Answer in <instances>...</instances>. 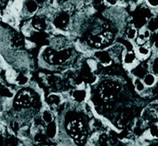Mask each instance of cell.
I'll use <instances>...</instances> for the list:
<instances>
[{"instance_id":"cell-1","label":"cell","mask_w":158,"mask_h":146,"mask_svg":"<svg viewBox=\"0 0 158 146\" xmlns=\"http://www.w3.org/2000/svg\"><path fill=\"white\" fill-rule=\"evenodd\" d=\"M73 55V50L69 48L56 50L52 48H46L43 51L44 61L50 65H62L68 62Z\"/></svg>"},{"instance_id":"cell-2","label":"cell","mask_w":158,"mask_h":146,"mask_svg":"<svg viewBox=\"0 0 158 146\" xmlns=\"http://www.w3.org/2000/svg\"><path fill=\"white\" fill-rule=\"evenodd\" d=\"M67 131L78 146H83L87 138V131L84 121L81 119H73L67 124Z\"/></svg>"},{"instance_id":"cell-3","label":"cell","mask_w":158,"mask_h":146,"mask_svg":"<svg viewBox=\"0 0 158 146\" xmlns=\"http://www.w3.org/2000/svg\"><path fill=\"white\" fill-rule=\"evenodd\" d=\"M121 86L115 81L106 80L101 83L98 88V95L100 99L105 102L113 101L119 94Z\"/></svg>"},{"instance_id":"cell-4","label":"cell","mask_w":158,"mask_h":146,"mask_svg":"<svg viewBox=\"0 0 158 146\" xmlns=\"http://www.w3.org/2000/svg\"><path fill=\"white\" fill-rule=\"evenodd\" d=\"M35 103L34 94L28 89H22L17 94L13 100L14 107L17 111L30 107Z\"/></svg>"},{"instance_id":"cell-5","label":"cell","mask_w":158,"mask_h":146,"mask_svg":"<svg viewBox=\"0 0 158 146\" xmlns=\"http://www.w3.org/2000/svg\"><path fill=\"white\" fill-rule=\"evenodd\" d=\"M52 26L59 31H67L71 25V15L68 10L57 11L53 17Z\"/></svg>"},{"instance_id":"cell-6","label":"cell","mask_w":158,"mask_h":146,"mask_svg":"<svg viewBox=\"0 0 158 146\" xmlns=\"http://www.w3.org/2000/svg\"><path fill=\"white\" fill-rule=\"evenodd\" d=\"M49 25H51V23L48 21V17L42 13H37L35 16H33L30 23V26L31 27V29L35 31H39V32L48 30L49 28Z\"/></svg>"},{"instance_id":"cell-7","label":"cell","mask_w":158,"mask_h":146,"mask_svg":"<svg viewBox=\"0 0 158 146\" xmlns=\"http://www.w3.org/2000/svg\"><path fill=\"white\" fill-rule=\"evenodd\" d=\"M94 56L95 60L104 67L110 66L113 61V58L108 49H103L102 48V49L96 50L94 52Z\"/></svg>"},{"instance_id":"cell-8","label":"cell","mask_w":158,"mask_h":146,"mask_svg":"<svg viewBox=\"0 0 158 146\" xmlns=\"http://www.w3.org/2000/svg\"><path fill=\"white\" fill-rule=\"evenodd\" d=\"M122 61L125 68H127L130 70L134 68L136 65L139 62V60L137 59V55L134 51V49H125L122 56Z\"/></svg>"},{"instance_id":"cell-9","label":"cell","mask_w":158,"mask_h":146,"mask_svg":"<svg viewBox=\"0 0 158 146\" xmlns=\"http://www.w3.org/2000/svg\"><path fill=\"white\" fill-rule=\"evenodd\" d=\"M22 12L27 17H33L37 14L39 10V4L37 0H24L22 4Z\"/></svg>"},{"instance_id":"cell-10","label":"cell","mask_w":158,"mask_h":146,"mask_svg":"<svg viewBox=\"0 0 158 146\" xmlns=\"http://www.w3.org/2000/svg\"><path fill=\"white\" fill-rule=\"evenodd\" d=\"M134 51L136 53L137 59L139 60V61L140 60L144 61L152 56V48L150 47L149 43L145 44V45L136 46L134 48Z\"/></svg>"},{"instance_id":"cell-11","label":"cell","mask_w":158,"mask_h":146,"mask_svg":"<svg viewBox=\"0 0 158 146\" xmlns=\"http://www.w3.org/2000/svg\"><path fill=\"white\" fill-rule=\"evenodd\" d=\"M151 36H152V33L144 26L140 30H138V35L134 43L136 44V46L145 45L150 43Z\"/></svg>"},{"instance_id":"cell-12","label":"cell","mask_w":158,"mask_h":146,"mask_svg":"<svg viewBox=\"0 0 158 146\" xmlns=\"http://www.w3.org/2000/svg\"><path fill=\"white\" fill-rule=\"evenodd\" d=\"M141 120L144 124H154L155 121L157 120L156 109L150 106L144 108L141 113Z\"/></svg>"},{"instance_id":"cell-13","label":"cell","mask_w":158,"mask_h":146,"mask_svg":"<svg viewBox=\"0 0 158 146\" xmlns=\"http://www.w3.org/2000/svg\"><path fill=\"white\" fill-rule=\"evenodd\" d=\"M150 72V69H149V63H145V62H138L134 68L131 69V73L133 75L134 78H139V79H143V77L145 75L146 73Z\"/></svg>"},{"instance_id":"cell-14","label":"cell","mask_w":158,"mask_h":146,"mask_svg":"<svg viewBox=\"0 0 158 146\" xmlns=\"http://www.w3.org/2000/svg\"><path fill=\"white\" fill-rule=\"evenodd\" d=\"M158 78L155 75L154 73H152L151 72H148L146 73L145 75L143 77L142 81L143 82V84L145 85L147 88H150V87H153V86L156 84L157 82Z\"/></svg>"},{"instance_id":"cell-15","label":"cell","mask_w":158,"mask_h":146,"mask_svg":"<svg viewBox=\"0 0 158 146\" xmlns=\"http://www.w3.org/2000/svg\"><path fill=\"white\" fill-rule=\"evenodd\" d=\"M48 106L51 108H57L59 107L60 104H61V97L59 94H49L46 99Z\"/></svg>"},{"instance_id":"cell-16","label":"cell","mask_w":158,"mask_h":146,"mask_svg":"<svg viewBox=\"0 0 158 146\" xmlns=\"http://www.w3.org/2000/svg\"><path fill=\"white\" fill-rule=\"evenodd\" d=\"M58 132V127L56 121L54 120L51 123L46 125V129H45V136L48 138H55Z\"/></svg>"},{"instance_id":"cell-17","label":"cell","mask_w":158,"mask_h":146,"mask_svg":"<svg viewBox=\"0 0 158 146\" xmlns=\"http://www.w3.org/2000/svg\"><path fill=\"white\" fill-rule=\"evenodd\" d=\"M137 35H138V30L135 26H133L132 24L129 25L127 27V29L125 30V32H124L125 39L129 42H135Z\"/></svg>"},{"instance_id":"cell-18","label":"cell","mask_w":158,"mask_h":146,"mask_svg":"<svg viewBox=\"0 0 158 146\" xmlns=\"http://www.w3.org/2000/svg\"><path fill=\"white\" fill-rule=\"evenodd\" d=\"M145 27L150 30V32L153 34L156 31L158 30V15L154 14L151 17L148 19V21L146 23Z\"/></svg>"},{"instance_id":"cell-19","label":"cell","mask_w":158,"mask_h":146,"mask_svg":"<svg viewBox=\"0 0 158 146\" xmlns=\"http://www.w3.org/2000/svg\"><path fill=\"white\" fill-rule=\"evenodd\" d=\"M86 95H87V94H86L85 89H83V88H77V89L73 91L72 98L78 103H81V102H83V101L85 100Z\"/></svg>"},{"instance_id":"cell-20","label":"cell","mask_w":158,"mask_h":146,"mask_svg":"<svg viewBox=\"0 0 158 146\" xmlns=\"http://www.w3.org/2000/svg\"><path fill=\"white\" fill-rule=\"evenodd\" d=\"M131 123V119L129 118V115L127 114H122L121 116L118 117V119L116 121V124H117V126L118 128H121V129H124L125 127H127Z\"/></svg>"},{"instance_id":"cell-21","label":"cell","mask_w":158,"mask_h":146,"mask_svg":"<svg viewBox=\"0 0 158 146\" xmlns=\"http://www.w3.org/2000/svg\"><path fill=\"white\" fill-rule=\"evenodd\" d=\"M54 120H55V117H54V113L52 112V111L48 110V109H45L42 113V121L43 124L46 125Z\"/></svg>"},{"instance_id":"cell-22","label":"cell","mask_w":158,"mask_h":146,"mask_svg":"<svg viewBox=\"0 0 158 146\" xmlns=\"http://www.w3.org/2000/svg\"><path fill=\"white\" fill-rule=\"evenodd\" d=\"M149 63V69H150V72L154 73L155 75L158 78V55L154 56L151 60H150Z\"/></svg>"},{"instance_id":"cell-23","label":"cell","mask_w":158,"mask_h":146,"mask_svg":"<svg viewBox=\"0 0 158 146\" xmlns=\"http://www.w3.org/2000/svg\"><path fill=\"white\" fill-rule=\"evenodd\" d=\"M133 85H134V87H135V90L139 94L143 93L147 89V87L143 84L142 79H139V78H134L133 79Z\"/></svg>"},{"instance_id":"cell-24","label":"cell","mask_w":158,"mask_h":146,"mask_svg":"<svg viewBox=\"0 0 158 146\" xmlns=\"http://www.w3.org/2000/svg\"><path fill=\"white\" fill-rule=\"evenodd\" d=\"M144 4L148 8H150L154 14L157 15L158 13V0H143Z\"/></svg>"},{"instance_id":"cell-25","label":"cell","mask_w":158,"mask_h":146,"mask_svg":"<svg viewBox=\"0 0 158 146\" xmlns=\"http://www.w3.org/2000/svg\"><path fill=\"white\" fill-rule=\"evenodd\" d=\"M29 81V78L23 73H18L17 74V77L15 79V83L18 86H25Z\"/></svg>"},{"instance_id":"cell-26","label":"cell","mask_w":158,"mask_h":146,"mask_svg":"<svg viewBox=\"0 0 158 146\" xmlns=\"http://www.w3.org/2000/svg\"><path fill=\"white\" fill-rule=\"evenodd\" d=\"M148 133L151 138H158V123H154L150 125Z\"/></svg>"},{"instance_id":"cell-27","label":"cell","mask_w":158,"mask_h":146,"mask_svg":"<svg viewBox=\"0 0 158 146\" xmlns=\"http://www.w3.org/2000/svg\"><path fill=\"white\" fill-rule=\"evenodd\" d=\"M150 40L152 41V48L158 52V30L152 34Z\"/></svg>"},{"instance_id":"cell-28","label":"cell","mask_w":158,"mask_h":146,"mask_svg":"<svg viewBox=\"0 0 158 146\" xmlns=\"http://www.w3.org/2000/svg\"><path fill=\"white\" fill-rule=\"evenodd\" d=\"M103 2H104V4L109 7H115L119 4L120 0H103Z\"/></svg>"},{"instance_id":"cell-29","label":"cell","mask_w":158,"mask_h":146,"mask_svg":"<svg viewBox=\"0 0 158 146\" xmlns=\"http://www.w3.org/2000/svg\"><path fill=\"white\" fill-rule=\"evenodd\" d=\"M45 139V135L43 133H36L35 136V140L37 143H43Z\"/></svg>"},{"instance_id":"cell-30","label":"cell","mask_w":158,"mask_h":146,"mask_svg":"<svg viewBox=\"0 0 158 146\" xmlns=\"http://www.w3.org/2000/svg\"><path fill=\"white\" fill-rule=\"evenodd\" d=\"M98 146H109V142H98Z\"/></svg>"},{"instance_id":"cell-31","label":"cell","mask_w":158,"mask_h":146,"mask_svg":"<svg viewBox=\"0 0 158 146\" xmlns=\"http://www.w3.org/2000/svg\"><path fill=\"white\" fill-rule=\"evenodd\" d=\"M156 116H157V120H158V109L156 110Z\"/></svg>"},{"instance_id":"cell-32","label":"cell","mask_w":158,"mask_h":146,"mask_svg":"<svg viewBox=\"0 0 158 146\" xmlns=\"http://www.w3.org/2000/svg\"><path fill=\"white\" fill-rule=\"evenodd\" d=\"M0 20H1V14H0Z\"/></svg>"},{"instance_id":"cell-33","label":"cell","mask_w":158,"mask_h":146,"mask_svg":"<svg viewBox=\"0 0 158 146\" xmlns=\"http://www.w3.org/2000/svg\"><path fill=\"white\" fill-rule=\"evenodd\" d=\"M42 146H46V145H42Z\"/></svg>"},{"instance_id":"cell-34","label":"cell","mask_w":158,"mask_h":146,"mask_svg":"<svg viewBox=\"0 0 158 146\" xmlns=\"http://www.w3.org/2000/svg\"><path fill=\"white\" fill-rule=\"evenodd\" d=\"M120 1H123V0H120Z\"/></svg>"}]
</instances>
